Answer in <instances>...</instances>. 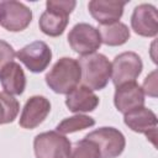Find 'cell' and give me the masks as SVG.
I'll use <instances>...</instances> for the list:
<instances>
[{"label":"cell","instance_id":"1","mask_svg":"<svg viewBox=\"0 0 158 158\" xmlns=\"http://www.w3.org/2000/svg\"><path fill=\"white\" fill-rule=\"evenodd\" d=\"M46 84L57 94H68L77 88L81 80L80 65L70 57L59 58L46 74Z\"/></svg>","mask_w":158,"mask_h":158},{"label":"cell","instance_id":"10","mask_svg":"<svg viewBox=\"0 0 158 158\" xmlns=\"http://www.w3.org/2000/svg\"><path fill=\"white\" fill-rule=\"evenodd\" d=\"M49 111H51V102L46 96L42 95L31 96L23 105L19 123L22 128L33 130L46 120Z\"/></svg>","mask_w":158,"mask_h":158},{"label":"cell","instance_id":"15","mask_svg":"<svg viewBox=\"0 0 158 158\" xmlns=\"http://www.w3.org/2000/svg\"><path fill=\"white\" fill-rule=\"evenodd\" d=\"M0 84L4 93L9 95H21L26 88V75L22 67L16 62L7 63L0 70Z\"/></svg>","mask_w":158,"mask_h":158},{"label":"cell","instance_id":"12","mask_svg":"<svg viewBox=\"0 0 158 158\" xmlns=\"http://www.w3.org/2000/svg\"><path fill=\"white\" fill-rule=\"evenodd\" d=\"M114 104L116 109L123 115L137 107L144 106V93L142 86H139L136 81L116 86Z\"/></svg>","mask_w":158,"mask_h":158},{"label":"cell","instance_id":"5","mask_svg":"<svg viewBox=\"0 0 158 158\" xmlns=\"http://www.w3.org/2000/svg\"><path fill=\"white\" fill-rule=\"evenodd\" d=\"M68 43L75 53L80 56H88L95 53L100 48L101 38L96 27L85 22H79L69 31Z\"/></svg>","mask_w":158,"mask_h":158},{"label":"cell","instance_id":"23","mask_svg":"<svg viewBox=\"0 0 158 158\" xmlns=\"http://www.w3.org/2000/svg\"><path fill=\"white\" fill-rule=\"evenodd\" d=\"M156 75H157V72L153 70L149 75L146 77L144 79V83H143V93L152 96V98H156L157 96V79H156Z\"/></svg>","mask_w":158,"mask_h":158},{"label":"cell","instance_id":"21","mask_svg":"<svg viewBox=\"0 0 158 158\" xmlns=\"http://www.w3.org/2000/svg\"><path fill=\"white\" fill-rule=\"evenodd\" d=\"M16 53L10 43L0 40V70L10 62H14Z\"/></svg>","mask_w":158,"mask_h":158},{"label":"cell","instance_id":"6","mask_svg":"<svg viewBox=\"0 0 158 158\" xmlns=\"http://www.w3.org/2000/svg\"><path fill=\"white\" fill-rule=\"evenodd\" d=\"M85 138L96 143L101 158H116L126 147L123 133L115 127H100L88 133Z\"/></svg>","mask_w":158,"mask_h":158},{"label":"cell","instance_id":"2","mask_svg":"<svg viewBox=\"0 0 158 158\" xmlns=\"http://www.w3.org/2000/svg\"><path fill=\"white\" fill-rule=\"evenodd\" d=\"M81 72V83L91 90L104 89L111 79V63L101 53L81 56L78 59Z\"/></svg>","mask_w":158,"mask_h":158},{"label":"cell","instance_id":"17","mask_svg":"<svg viewBox=\"0 0 158 158\" xmlns=\"http://www.w3.org/2000/svg\"><path fill=\"white\" fill-rule=\"evenodd\" d=\"M98 31L100 33L101 43L111 47L125 44L131 36L128 27L120 21L107 25H100Z\"/></svg>","mask_w":158,"mask_h":158},{"label":"cell","instance_id":"22","mask_svg":"<svg viewBox=\"0 0 158 158\" xmlns=\"http://www.w3.org/2000/svg\"><path fill=\"white\" fill-rule=\"evenodd\" d=\"M77 2L74 0H48L46 2V7H52L56 10H59L62 12H65L70 15V12L74 10Z\"/></svg>","mask_w":158,"mask_h":158},{"label":"cell","instance_id":"11","mask_svg":"<svg viewBox=\"0 0 158 158\" xmlns=\"http://www.w3.org/2000/svg\"><path fill=\"white\" fill-rule=\"evenodd\" d=\"M132 30L143 37H156L158 33V12L151 4H141L135 7L131 16Z\"/></svg>","mask_w":158,"mask_h":158},{"label":"cell","instance_id":"8","mask_svg":"<svg viewBox=\"0 0 158 158\" xmlns=\"http://www.w3.org/2000/svg\"><path fill=\"white\" fill-rule=\"evenodd\" d=\"M16 57L32 73H41L49 65L52 60V51L43 41H35L22 47Z\"/></svg>","mask_w":158,"mask_h":158},{"label":"cell","instance_id":"19","mask_svg":"<svg viewBox=\"0 0 158 158\" xmlns=\"http://www.w3.org/2000/svg\"><path fill=\"white\" fill-rule=\"evenodd\" d=\"M20 111L19 101L6 93H0V125L14 122Z\"/></svg>","mask_w":158,"mask_h":158},{"label":"cell","instance_id":"16","mask_svg":"<svg viewBox=\"0 0 158 158\" xmlns=\"http://www.w3.org/2000/svg\"><path fill=\"white\" fill-rule=\"evenodd\" d=\"M69 22V15L59 10L47 7L46 11L40 16L38 26L40 30L51 37L60 36Z\"/></svg>","mask_w":158,"mask_h":158},{"label":"cell","instance_id":"18","mask_svg":"<svg viewBox=\"0 0 158 158\" xmlns=\"http://www.w3.org/2000/svg\"><path fill=\"white\" fill-rule=\"evenodd\" d=\"M94 125H95V120L93 117L78 114V115L67 117L63 121H60L57 125L56 131L62 135H68V133H73V132H78V131L89 128Z\"/></svg>","mask_w":158,"mask_h":158},{"label":"cell","instance_id":"7","mask_svg":"<svg viewBox=\"0 0 158 158\" xmlns=\"http://www.w3.org/2000/svg\"><path fill=\"white\" fill-rule=\"evenodd\" d=\"M32 21V11L25 4L15 0L0 1V25L10 32L27 28Z\"/></svg>","mask_w":158,"mask_h":158},{"label":"cell","instance_id":"13","mask_svg":"<svg viewBox=\"0 0 158 158\" xmlns=\"http://www.w3.org/2000/svg\"><path fill=\"white\" fill-rule=\"evenodd\" d=\"M125 5L126 2L115 0H93L88 4V9L100 25H107L117 22L121 19Z\"/></svg>","mask_w":158,"mask_h":158},{"label":"cell","instance_id":"9","mask_svg":"<svg viewBox=\"0 0 158 158\" xmlns=\"http://www.w3.org/2000/svg\"><path fill=\"white\" fill-rule=\"evenodd\" d=\"M123 122L133 132L146 135L147 139H149L156 146L157 116L151 109L144 107V106L137 107V109L125 114Z\"/></svg>","mask_w":158,"mask_h":158},{"label":"cell","instance_id":"3","mask_svg":"<svg viewBox=\"0 0 158 158\" xmlns=\"http://www.w3.org/2000/svg\"><path fill=\"white\" fill-rule=\"evenodd\" d=\"M70 147V141L57 131L42 132L33 139L36 158H68Z\"/></svg>","mask_w":158,"mask_h":158},{"label":"cell","instance_id":"14","mask_svg":"<svg viewBox=\"0 0 158 158\" xmlns=\"http://www.w3.org/2000/svg\"><path fill=\"white\" fill-rule=\"evenodd\" d=\"M65 105L68 110L74 114L90 112L98 107L99 98L95 95V93L91 89L84 85H78L70 93L67 94Z\"/></svg>","mask_w":158,"mask_h":158},{"label":"cell","instance_id":"4","mask_svg":"<svg viewBox=\"0 0 158 158\" xmlns=\"http://www.w3.org/2000/svg\"><path fill=\"white\" fill-rule=\"evenodd\" d=\"M143 69L141 57L135 52H123L111 63V79L115 86L136 81Z\"/></svg>","mask_w":158,"mask_h":158},{"label":"cell","instance_id":"20","mask_svg":"<svg viewBox=\"0 0 158 158\" xmlns=\"http://www.w3.org/2000/svg\"><path fill=\"white\" fill-rule=\"evenodd\" d=\"M68 158H101V157L96 143L84 137L83 139L77 141L70 147Z\"/></svg>","mask_w":158,"mask_h":158}]
</instances>
